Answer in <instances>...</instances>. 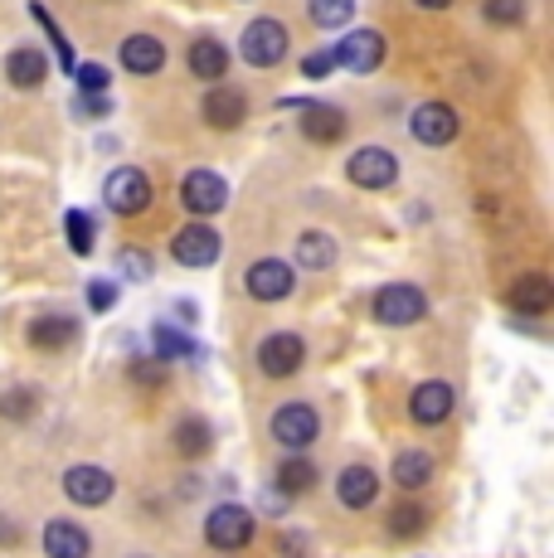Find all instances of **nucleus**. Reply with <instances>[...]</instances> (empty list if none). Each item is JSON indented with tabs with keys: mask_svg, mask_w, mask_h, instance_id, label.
I'll list each match as a JSON object with an SVG mask.
<instances>
[{
	"mask_svg": "<svg viewBox=\"0 0 554 558\" xmlns=\"http://www.w3.org/2000/svg\"><path fill=\"white\" fill-rule=\"evenodd\" d=\"M370 316H375L380 326H394V330L419 326V320L429 316V296H423V287H413V282H389L370 296Z\"/></svg>",
	"mask_w": 554,
	"mask_h": 558,
	"instance_id": "obj_1",
	"label": "nucleus"
},
{
	"mask_svg": "<svg viewBox=\"0 0 554 558\" xmlns=\"http://www.w3.org/2000/svg\"><path fill=\"white\" fill-rule=\"evenodd\" d=\"M287 49H292V35H287V25L273 15H258L253 25H243V35H239V53H243V63H253V69L282 63Z\"/></svg>",
	"mask_w": 554,
	"mask_h": 558,
	"instance_id": "obj_2",
	"label": "nucleus"
},
{
	"mask_svg": "<svg viewBox=\"0 0 554 558\" xmlns=\"http://www.w3.org/2000/svg\"><path fill=\"white\" fill-rule=\"evenodd\" d=\"M103 199H108L112 214L136 219V214L152 209V180H146V170H136V166H117L108 175V185H103Z\"/></svg>",
	"mask_w": 554,
	"mask_h": 558,
	"instance_id": "obj_3",
	"label": "nucleus"
},
{
	"mask_svg": "<svg viewBox=\"0 0 554 558\" xmlns=\"http://www.w3.org/2000/svg\"><path fill=\"white\" fill-rule=\"evenodd\" d=\"M268 433H273L277 447H287V452H302V447H312L316 433H322V413H316L312 403H282L273 413Z\"/></svg>",
	"mask_w": 554,
	"mask_h": 558,
	"instance_id": "obj_4",
	"label": "nucleus"
},
{
	"mask_svg": "<svg viewBox=\"0 0 554 558\" xmlns=\"http://www.w3.org/2000/svg\"><path fill=\"white\" fill-rule=\"evenodd\" d=\"M205 544L209 549H219V554H233V549H249L253 544V510H243V506H215L209 510V520H205Z\"/></svg>",
	"mask_w": 554,
	"mask_h": 558,
	"instance_id": "obj_5",
	"label": "nucleus"
},
{
	"mask_svg": "<svg viewBox=\"0 0 554 558\" xmlns=\"http://www.w3.org/2000/svg\"><path fill=\"white\" fill-rule=\"evenodd\" d=\"M243 287H249L253 302L277 306V302H287V296H292V287H297V267L287 263V257H258V263L249 267V277H243Z\"/></svg>",
	"mask_w": 554,
	"mask_h": 558,
	"instance_id": "obj_6",
	"label": "nucleus"
},
{
	"mask_svg": "<svg viewBox=\"0 0 554 558\" xmlns=\"http://www.w3.org/2000/svg\"><path fill=\"white\" fill-rule=\"evenodd\" d=\"M302 364H306V340L297 336V330H273V336H263V345H258L263 379H292Z\"/></svg>",
	"mask_w": 554,
	"mask_h": 558,
	"instance_id": "obj_7",
	"label": "nucleus"
},
{
	"mask_svg": "<svg viewBox=\"0 0 554 558\" xmlns=\"http://www.w3.org/2000/svg\"><path fill=\"white\" fill-rule=\"evenodd\" d=\"M409 132L419 146H429V151H438V146H453L457 132H462V122H457V112L447 102H419L409 117Z\"/></svg>",
	"mask_w": 554,
	"mask_h": 558,
	"instance_id": "obj_8",
	"label": "nucleus"
},
{
	"mask_svg": "<svg viewBox=\"0 0 554 558\" xmlns=\"http://www.w3.org/2000/svg\"><path fill=\"white\" fill-rule=\"evenodd\" d=\"M332 59L340 63V69H350V73H375L380 63H385V35H380V29H370V25L346 29V35H340V45L332 49Z\"/></svg>",
	"mask_w": 554,
	"mask_h": 558,
	"instance_id": "obj_9",
	"label": "nucleus"
},
{
	"mask_svg": "<svg viewBox=\"0 0 554 558\" xmlns=\"http://www.w3.org/2000/svg\"><path fill=\"white\" fill-rule=\"evenodd\" d=\"M346 175H350V185H360V190H389L394 180H399V156H394L389 146H360V151L346 160Z\"/></svg>",
	"mask_w": 554,
	"mask_h": 558,
	"instance_id": "obj_10",
	"label": "nucleus"
},
{
	"mask_svg": "<svg viewBox=\"0 0 554 558\" xmlns=\"http://www.w3.org/2000/svg\"><path fill=\"white\" fill-rule=\"evenodd\" d=\"M180 204H185L195 219H215V214L229 204V185H224L219 170H190L180 180Z\"/></svg>",
	"mask_w": 554,
	"mask_h": 558,
	"instance_id": "obj_11",
	"label": "nucleus"
},
{
	"mask_svg": "<svg viewBox=\"0 0 554 558\" xmlns=\"http://www.w3.org/2000/svg\"><path fill=\"white\" fill-rule=\"evenodd\" d=\"M219 229L215 223H185V229L176 233V239H170V257H176L180 267H215L219 263Z\"/></svg>",
	"mask_w": 554,
	"mask_h": 558,
	"instance_id": "obj_12",
	"label": "nucleus"
},
{
	"mask_svg": "<svg viewBox=\"0 0 554 558\" xmlns=\"http://www.w3.org/2000/svg\"><path fill=\"white\" fill-rule=\"evenodd\" d=\"M63 496H69L73 506L98 510L117 496V481H112V471H103V466H69L63 471Z\"/></svg>",
	"mask_w": 554,
	"mask_h": 558,
	"instance_id": "obj_13",
	"label": "nucleus"
},
{
	"mask_svg": "<svg viewBox=\"0 0 554 558\" xmlns=\"http://www.w3.org/2000/svg\"><path fill=\"white\" fill-rule=\"evenodd\" d=\"M453 408H457L453 384H447V379H423L419 389H413V399H409V417L419 427H438V423L453 417Z\"/></svg>",
	"mask_w": 554,
	"mask_h": 558,
	"instance_id": "obj_14",
	"label": "nucleus"
},
{
	"mask_svg": "<svg viewBox=\"0 0 554 558\" xmlns=\"http://www.w3.org/2000/svg\"><path fill=\"white\" fill-rule=\"evenodd\" d=\"M506 306L516 311V316H545L554 306V282L545 272H520L516 282L506 287Z\"/></svg>",
	"mask_w": 554,
	"mask_h": 558,
	"instance_id": "obj_15",
	"label": "nucleus"
},
{
	"mask_svg": "<svg viewBox=\"0 0 554 558\" xmlns=\"http://www.w3.org/2000/svg\"><path fill=\"white\" fill-rule=\"evenodd\" d=\"M346 132H350V117L340 112V107H332V102H302V136H306V142L336 146V142H346Z\"/></svg>",
	"mask_w": 554,
	"mask_h": 558,
	"instance_id": "obj_16",
	"label": "nucleus"
},
{
	"mask_svg": "<svg viewBox=\"0 0 554 558\" xmlns=\"http://www.w3.org/2000/svg\"><path fill=\"white\" fill-rule=\"evenodd\" d=\"M200 117H205V126H215V132H233V126H243V117H249V93L209 88L205 102H200Z\"/></svg>",
	"mask_w": 554,
	"mask_h": 558,
	"instance_id": "obj_17",
	"label": "nucleus"
},
{
	"mask_svg": "<svg viewBox=\"0 0 554 558\" xmlns=\"http://www.w3.org/2000/svg\"><path fill=\"white\" fill-rule=\"evenodd\" d=\"M117 63L127 73H136V78H156L166 69V45L156 35H127L122 49H117Z\"/></svg>",
	"mask_w": 554,
	"mask_h": 558,
	"instance_id": "obj_18",
	"label": "nucleus"
},
{
	"mask_svg": "<svg viewBox=\"0 0 554 558\" xmlns=\"http://www.w3.org/2000/svg\"><path fill=\"white\" fill-rule=\"evenodd\" d=\"M25 340L39 350V355H55V350H69L79 340V320L63 316V311H49V316H35L25 330Z\"/></svg>",
	"mask_w": 554,
	"mask_h": 558,
	"instance_id": "obj_19",
	"label": "nucleus"
},
{
	"mask_svg": "<svg viewBox=\"0 0 554 558\" xmlns=\"http://www.w3.org/2000/svg\"><path fill=\"white\" fill-rule=\"evenodd\" d=\"M45 554L49 558H93V534L79 520H49L45 524Z\"/></svg>",
	"mask_w": 554,
	"mask_h": 558,
	"instance_id": "obj_20",
	"label": "nucleus"
},
{
	"mask_svg": "<svg viewBox=\"0 0 554 558\" xmlns=\"http://www.w3.org/2000/svg\"><path fill=\"white\" fill-rule=\"evenodd\" d=\"M336 500L346 510H370L380 500V476L370 466H346L336 476Z\"/></svg>",
	"mask_w": 554,
	"mask_h": 558,
	"instance_id": "obj_21",
	"label": "nucleus"
},
{
	"mask_svg": "<svg viewBox=\"0 0 554 558\" xmlns=\"http://www.w3.org/2000/svg\"><path fill=\"white\" fill-rule=\"evenodd\" d=\"M5 78H10V88H39V83L49 78V59L39 49H29V45H20V49H10L5 53Z\"/></svg>",
	"mask_w": 554,
	"mask_h": 558,
	"instance_id": "obj_22",
	"label": "nucleus"
},
{
	"mask_svg": "<svg viewBox=\"0 0 554 558\" xmlns=\"http://www.w3.org/2000/svg\"><path fill=\"white\" fill-rule=\"evenodd\" d=\"M185 63H190V73H195L200 83H219L224 73H229V49H224L215 35H200L195 45H190Z\"/></svg>",
	"mask_w": 554,
	"mask_h": 558,
	"instance_id": "obj_23",
	"label": "nucleus"
},
{
	"mask_svg": "<svg viewBox=\"0 0 554 558\" xmlns=\"http://www.w3.org/2000/svg\"><path fill=\"white\" fill-rule=\"evenodd\" d=\"M389 471H394V486L399 490H423L433 481V471H438V457L423 452V447H409V452L394 457Z\"/></svg>",
	"mask_w": 554,
	"mask_h": 558,
	"instance_id": "obj_24",
	"label": "nucleus"
},
{
	"mask_svg": "<svg viewBox=\"0 0 554 558\" xmlns=\"http://www.w3.org/2000/svg\"><path fill=\"white\" fill-rule=\"evenodd\" d=\"M170 442H176V452L180 457H205L209 447H215V427L205 423L200 413H185V417H176V427H170Z\"/></svg>",
	"mask_w": 554,
	"mask_h": 558,
	"instance_id": "obj_25",
	"label": "nucleus"
},
{
	"mask_svg": "<svg viewBox=\"0 0 554 558\" xmlns=\"http://www.w3.org/2000/svg\"><path fill=\"white\" fill-rule=\"evenodd\" d=\"M336 239L322 229H306L302 239H297V253H292V267H306V272H326V267H336Z\"/></svg>",
	"mask_w": 554,
	"mask_h": 558,
	"instance_id": "obj_26",
	"label": "nucleus"
},
{
	"mask_svg": "<svg viewBox=\"0 0 554 558\" xmlns=\"http://www.w3.org/2000/svg\"><path fill=\"white\" fill-rule=\"evenodd\" d=\"M316 481H322V471H316L312 457L277 461V490H282V496H306V490H316Z\"/></svg>",
	"mask_w": 554,
	"mask_h": 558,
	"instance_id": "obj_27",
	"label": "nucleus"
},
{
	"mask_svg": "<svg viewBox=\"0 0 554 558\" xmlns=\"http://www.w3.org/2000/svg\"><path fill=\"white\" fill-rule=\"evenodd\" d=\"M423 530H429V510H423L419 500H399V506L389 510V534L394 539H419Z\"/></svg>",
	"mask_w": 554,
	"mask_h": 558,
	"instance_id": "obj_28",
	"label": "nucleus"
},
{
	"mask_svg": "<svg viewBox=\"0 0 554 558\" xmlns=\"http://www.w3.org/2000/svg\"><path fill=\"white\" fill-rule=\"evenodd\" d=\"M156 360L170 364V360H200V345L185 336V330H176V326H156Z\"/></svg>",
	"mask_w": 554,
	"mask_h": 558,
	"instance_id": "obj_29",
	"label": "nucleus"
},
{
	"mask_svg": "<svg viewBox=\"0 0 554 558\" xmlns=\"http://www.w3.org/2000/svg\"><path fill=\"white\" fill-rule=\"evenodd\" d=\"M306 15L316 29H346L356 20V0H306Z\"/></svg>",
	"mask_w": 554,
	"mask_h": 558,
	"instance_id": "obj_30",
	"label": "nucleus"
},
{
	"mask_svg": "<svg viewBox=\"0 0 554 558\" xmlns=\"http://www.w3.org/2000/svg\"><path fill=\"white\" fill-rule=\"evenodd\" d=\"M0 417H5V423H29V417H39V389L15 384L10 393H0Z\"/></svg>",
	"mask_w": 554,
	"mask_h": 558,
	"instance_id": "obj_31",
	"label": "nucleus"
},
{
	"mask_svg": "<svg viewBox=\"0 0 554 558\" xmlns=\"http://www.w3.org/2000/svg\"><path fill=\"white\" fill-rule=\"evenodd\" d=\"M63 233H69V248H73V257H88V253H93V243H98V229H93V214H83V209H69V214H63Z\"/></svg>",
	"mask_w": 554,
	"mask_h": 558,
	"instance_id": "obj_32",
	"label": "nucleus"
},
{
	"mask_svg": "<svg viewBox=\"0 0 554 558\" xmlns=\"http://www.w3.org/2000/svg\"><path fill=\"white\" fill-rule=\"evenodd\" d=\"M482 15H486V25H496V29H516V25H526L530 0H482Z\"/></svg>",
	"mask_w": 554,
	"mask_h": 558,
	"instance_id": "obj_33",
	"label": "nucleus"
},
{
	"mask_svg": "<svg viewBox=\"0 0 554 558\" xmlns=\"http://www.w3.org/2000/svg\"><path fill=\"white\" fill-rule=\"evenodd\" d=\"M29 15H35V20H39V25H45L49 45H55V59H59V69H63V73H73V63H79V59H73V49H69V39H63L59 20H55V15H49V10H45V5H39V0H35V5H29Z\"/></svg>",
	"mask_w": 554,
	"mask_h": 558,
	"instance_id": "obj_34",
	"label": "nucleus"
},
{
	"mask_svg": "<svg viewBox=\"0 0 554 558\" xmlns=\"http://www.w3.org/2000/svg\"><path fill=\"white\" fill-rule=\"evenodd\" d=\"M73 78H79V88H83V93H108L112 73L103 69V63H73Z\"/></svg>",
	"mask_w": 554,
	"mask_h": 558,
	"instance_id": "obj_35",
	"label": "nucleus"
},
{
	"mask_svg": "<svg viewBox=\"0 0 554 558\" xmlns=\"http://www.w3.org/2000/svg\"><path fill=\"white\" fill-rule=\"evenodd\" d=\"M117 263H122V277H132V282H152V257H146L142 248H122Z\"/></svg>",
	"mask_w": 554,
	"mask_h": 558,
	"instance_id": "obj_36",
	"label": "nucleus"
},
{
	"mask_svg": "<svg viewBox=\"0 0 554 558\" xmlns=\"http://www.w3.org/2000/svg\"><path fill=\"white\" fill-rule=\"evenodd\" d=\"M117 306V282H88V311L93 316H108V311Z\"/></svg>",
	"mask_w": 554,
	"mask_h": 558,
	"instance_id": "obj_37",
	"label": "nucleus"
},
{
	"mask_svg": "<svg viewBox=\"0 0 554 558\" xmlns=\"http://www.w3.org/2000/svg\"><path fill=\"white\" fill-rule=\"evenodd\" d=\"M302 73H306V78H332V73H336V59H332V49H316V53H306V59H302Z\"/></svg>",
	"mask_w": 554,
	"mask_h": 558,
	"instance_id": "obj_38",
	"label": "nucleus"
},
{
	"mask_svg": "<svg viewBox=\"0 0 554 558\" xmlns=\"http://www.w3.org/2000/svg\"><path fill=\"white\" fill-rule=\"evenodd\" d=\"M79 112L83 117H98V122H103V117H112V98H108V93H83Z\"/></svg>",
	"mask_w": 554,
	"mask_h": 558,
	"instance_id": "obj_39",
	"label": "nucleus"
},
{
	"mask_svg": "<svg viewBox=\"0 0 554 558\" xmlns=\"http://www.w3.org/2000/svg\"><path fill=\"white\" fill-rule=\"evenodd\" d=\"M136 379H142V384H161L166 379V369H161V364H146V360H136Z\"/></svg>",
	"mask_w": 554,
	"mask_h": 558,
	"instance_id": "obj_40",
	"label": "nucleus"
},
{
	"mask_svg": "<svg viewBox=\"0 0 554 558\" xmlns=\"http://www.w3.org/2000/svg\"><path fill=\"white\" fill-rule=\"evenodd\" d=\"M20 539V534H15V524H5V520H0V544H15Z\"/></svg>",
	"mask_w": 554,
	"mask_h": 558,
	"instance_id": "obj_41",
	"label": "nucleus"
},
{
	"mask_svg": "<svg viewBox=\"0 0 554 558\" xmlns=\"http://www.w3.org/2000/svg\"><path fill=\"white\" fill-rule=\"evenodd\" d=\"M413 5H419V10H447L453 0H413Z\"/></svg>",
	"mask_w": 554,
	"mask_h": 558,
	"instance_id": "obj_42",
	"label": "nucleus"
},
{
	"mask_svg": "<svg viewBox=\"0 0 554 558\" xmlns=\"http://www.w3.org/2000/svg\"><path fill=\"white\" fill-rule=\"evenodd\" d=\"M132 558H152V554H132Z\"/></svg>",
	"mask_w": 554,
	"mask_h": 558,
	"instance_id": "obj_43",
	"label": "nucleus"
}]
</instances>
